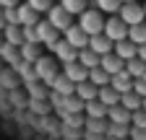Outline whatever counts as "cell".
Returning <instances> with one entry per match:
<instances>
[{"label":"cell","instance_id":"cell-9","mask_svg":"<svg viewBox=\"0 0 146 140\" xmlns=\"http://www.w3.org/2000/svg\"><path fill=\"white\" fill-rule=\"evenodd\" d=\"M99 65L107 70L110 75H115V73H120V70H125V60L117 55V52L112 49V52H107V55H102V60H99Z\"/></svg>","mask_w":146,"mask_h":140},{"label":"cell","instance_id":"cell-33","mask_svg":"<svg viewBox=\"0 0 146 140\" xmlns=\"http://www.w3.org/2000/svg\"><path fill=\"white\" fill-rule=\"evenodd\" d=\"M24 42H39L36 26H24ZM39 44H42V42H39Z\"/></svg>","mask_w":146,"mask_h":140},{"label":"cell","instance_id":"cell-36","mask_svg":"<svg viewBox=\"0 0 146 140\" xmlns=\"http://www.w3.org/2000/svg\"><path fill=\"white\" fill-rule=\"evenodd\" d=\"M131 137L133 140H146V130L143 127H131Z\"/></svg>","mask_w":146,"mask_h":140},{"label":"cell","instance_id":"cell-12","mask_svg":"<svg viewBox=\"0 0 146 140\" xmlns=\"http://www.w3.org/2000/svg\"><path fill=\"white\" fill-rule=\"evenodd\" d=\"M52 91L58 96H73L76 94V83H73L65 73H58V78L52 80Z\"/></svg>","mask_w":146,"mask_h":140},{"label":"cell","instance_id":"cell-41","mask_svg":"<svg viewBox=\"0 0 146 140\" xmlns=\"http://www.w3.org/2000/svg\"><path fill=\"white\" fill-rule=\"evenodd\" d=\"M123 3H131V0H123Z\"/></svg>","mask_w":146,"mask_h":140},{"label":"cell","instance_id":"cell-35","mask_svg":"<svg viewBox=\"0 0 146 140\" xmlns=\"http://www.w3.org/2000/svg\"><path fill=\"white\" fill-rule=\"evenodd\" d=\"M5 10V21L8 24H18V5L16 8H3Z\"/></svg>","mask_w":146,"mask_h":140},{"label":"cell","instance_id":"cell-23","mask_svg":"<svg viewBox=\"0 0 146 140\" xmlns=\"http://www.w3.org/2000/svg\"><path fill=\"white\" fill-rule=\"evenodd\" d=\"M89 80H91V83H97L99 88H102V86H110L112 75H110L107 70L102 67V65H97V67H91V70H89Z\"/></svg>","mask_w":146,"mask_h":140},{"label":"cell","instance_id":"cell-29","mask_svg":"<svg viewBox=\"0 0 146 140\" xmlns=\"http://www.w3.org/2000/svg\"><path fill=\"white\" fill-rule=\"evenodd\" d=\"M60 5L65 8V10H70L73 16H81L89 5H86V0H60Z\"/></svg>","mask_w":146,"mask_h":140},{"label":"cell","instance_id":"cell-40","mask_svg":"<svg viewBox=\"0 0 146 140\" xmlns=\"http://www.w3.org/2000/svg\"><path fill=\"white\" fill-rule=\"evenodd\" d=\"M141 109H146V99H143V107H141Z\"/></svg>","mask_w":146,"mask_h":140},{"label":"cell","instance_id":"cell-25","mask_svg":"<svg viewBox=\"0 0 146 140\" xmlns=\"http://www.w3.org/2000/svg\"><path fill=\"white\" fill-rule=\"evenodd\" d=\"M125 70H128L133 78H143V75H146V60H141V57L125 60Z\"/></svg>","mask_w":146,"mask_h":140},{"label":"cell","instance_id":"cell-10","mask_svg":"<svg viewBox=\"0 0 146 140\" xmlns=\"http://www.w3.org/2000/svg\"><path fill=\"white\" fill-rule=\"evenodd\" d=\"M18 24L21 26H36L39 24V10L29 3H18Z\"/></svg>","mask_w":146,"mask_h":140},{"label":"cell","instance_id":"cell-32","mask_svg":"<svg viewBox=\"0 0 146 140\" xmlns=\"http://www.w3.org/2000/svg\"><path fill=\"white\" fill-rule=\"evenodd\" d=\"M26 3L31 5V8H36V10H39V13H47L55 3H52V0H26Z\"/></svg>","mask_w":146,"mask_h":140},{"label":"cell","instance_id":"cell-37","mask_svg":"<svg viewBox=\"0 0 146 140\" xmlns=\"http://www.w3.org/2000/svg\"><path fill=\"white\" fill-rule=\"evenodd\" d=\"M18 0H0V8H16Z\"/></svg>","mask_w":146,"mask_h":140},{"label":"cell","instance_id":"cell-1","mask_svg":"<svg viewBox=\"0 0 146 140\" xmlns=\"http://www.w3.org/2000/svg\"><path fill=\"white\" fill-rule=\"evenodd\" d=\"M78 24L84 26V31L89 34V37H94V34H102L104 31V13L94 5V8H86L81 16H78Z\"/></svg>","mask_w":146,"mask_h":140},{"label":"cell","instance_id":"cell-42","mask_svg":"<svg viewBox=\"0 0 146 140\" xmlns=\"http://www.w3.org/2000/svg\"><path fill=\"white\" fill-rule=\"evenodd\" d=\"M143 8H146V3H143Z\"/></svg>","mask_w":146,"mask_h":140},{"label":"cell","instance_id":"cell-14","mask_svg":"<svg viewBox=\"0 0 146 140\" xmlns=\"http://www.w3.org/2000/svg\"><path fill=\"white\" fill-rule=\"evenodd\" d=\"M76 96H78L81 101H91V99H99V86H97V83H91V80L86 78V80L76 83Z\"/></svg>","mask_w":146,"mask_h":140},{"label":"cell","instance_id":"cell-31","mask_svg":"<svg viewBox=\"0 0 146 140\" xmlns=\"http://www.w3.org/2000/svg\"><path fill=\"white\" fill-rule=\"evenodd\" d=\"M131 125H133V127H143V130H146V109H136V112H133Z\"/></svg>","mask_w":146,"mask_h":140},{"label":"cell","instance_id":"cell-3","mask_svg":"<svg viewBox=\"0 0 146 140\" xmlns=\"http://www.w3.org/2000/svg\"><path fill=\"white\" fill-rule=\"evenodd\" d=\"M50 49H52V55L58 57V62H63V65H68V62H76V60H78V49L73 47V44H70L65 37H63V39H58V42H55Z\"/></svg>","mask_w":146,"mask_h":140},{"label":"cell","instance_id":"cell-11","mask_svg":"<svg viewBox=\"0 0 146 140\" xmlns=\"http://www.w3.org/2000/svg\"><path fill=\"white\" fill-rule=\"evenodd\" d=\"M133 75L128 73V70H120V73H115L112 75V80H110V86H112L115 91H120V94H128V91H133Z\"/></svg>","mask_w":146,"mask_h":140},{"label":"cell","instance_id":"cell-7","mask_svg":"<svg viewBox=\"0 0 146 140\" xmlns=\"http://www.w3.org/2000/svg\"><path fill=\"white\" fill-rule=\"evenodd\" d=\"M36 34H39V42L50 49L55 42L60 39V34H63V31H60V29H55L50 21H39V24H36Z\"/></svg>","mask_w":146,"mask_h":140},{"label":"cell","instance_id":"cell-38","mask_svg":"<svg viewBox=\"0 0 146 140\" xmlns=\"http://www.w3.org/2000/svg\"><path fill=\"white\" fill-rule=\"evenodd\" d=\"M5 26H8V21H5V10L0 8V29H5Z\"/></svg>","mask_w":146,"mask_h":140},{"label":"cell","instance_id":"cell-22","mask_svg":"<svg viewBox=\"0 0 146 140\" xmlns=\"http://www.w3.org/2000/svg\"><path fill=\"white\" fill-rule=\"evenodd\" d=\"M120 104H123L128 112H136V109H141V107H143V96H141V94H136V91H128V94H123V96H120Z\"/></svg>","mask_w":146,"mask_h":140},{"label":"cell","instance_id":"cell-39","mask_svg":"<svg viewBox=\"0 0 146 140\" xmlns=\"http://www.w3.org/2000/svg\"><path fill=\"white\" fill-rule=\"evenodd\" d=\"M138 57L146 60V44H138Z\"/></svg>","mask_w":146,"mask_h":140},{"label":"cell","instance_id":"cell-24","mask_svg":"<svg viewBox=\"0 0 146 140\" xmlns=\"http://www.w3.org/2000/svg\"><path fill=\"white\" fill-rule=\"evenodd\" d=\"M120 91H115L112 86H102L99 88V101H104L107 107H115V104H120Z\"/></svg>","mask_w":146,"mask_h":140},{"label":"cell","instance_id":"cell-13","mask_svg":"<svg viewBox=\"0 0 146 140\" xmlns=\"http://www.w3.org/2000/svg\"><path fill=\"white\" fill-rule=\"evenodd\" d=\"M89 47L94 49V52H99V55H107V52H112L115 49V42L107 37V34L102 31V34H94V37H89Z\"/></svg>","mask_w":146,"mask_h":140},{"label":"cell","instance_id":"cell-26","mask_svg":"<svg viewBox=\"0 0 146 140\" xmlns=\"http://www.w3.org/2000/svg\"><path fill=\"white\" fill-rule=\"evenodd\" d=\"M128 39H133L136 44H146V24H133L131 29H128Z\"/></svg>","mask_w":146,"mask_h":140},{"label":"cell","instance_id":"cell-5","mask_svg":"<svg viewBox=\"0 0 146 140\" xmlns=\"http://www.w3.org/2000/svg\"><path fill=\"white\" fill-rule=\"evenodd\" d=\"M128 29H131V26H128V24L120 18V13H112V16L107 18V24H104V34H107L112 42L125 39V37H128Z\"/></svg>","mask_w":146,"mask_h":140},{"label":"cell","instance_id":"cell-28","mask_svg":"<svg viewBox=\"0 0 146 140\" xmlns=\"http://www.w3.org/2000/svg\"><path fill=\"white\" fill-rule=\"evenodd\" d=\"M0 55H3V60H8V62H16L18 57H21V49H18L16 44L3 42V44H0Z\"/></svg>","mask_w":146,"mask_h":140},{"label":"cell","instance_id":"cell-6","mask_svg":"<svg viewBox=\"0 0 146 140\" xmlns=\"http://www.w3.org/2000/svg\"><path fill=\"white\" fill-rule=\"evenodd\" d=\"M120 18H123L128 26H133V24H141V21L146 18V8L138 3V0L123 3V8H120Z\"/></svg>","mask_w":146,"mask_h":140},{"label":"cell","instance_id":"cell-21","mask_svg":"<svg viewBox=\"0 0 146 140\" xmlns=\"http://www.w3.org/2000/svg\"><path fill=\"white\" fill-rule=\"evenodd\" d=\"M99 60H102V55H99V52H94V49H91V47H86V49H78V62L84 65V67H97L99 65Z\"/></svg>","mask_w":146,"mask_h":140},{"label":"cell","instance_id":"cell-2","mask_svg":"<svg viewBox=\"0 0 146 140\" xmlns=\"http://www.w3.org/2000/svg\"><path fill=\"white\" fill-rule=\"evenodd\" d=\"M34 73H36V78H39L42 83H47V86H52V80L55 78H58V73H60V70H58V57H39V60H36L34 62Z\"/></svg>","mask_w":146,"mask_h":140},{"label":"cell","instance_id":"cell-30","mask_svg":"<svg viewBox=\"0 0 146 140\" xmlns=\"http://www.w3.org/2000/svg\"><path fill=\"white\" fill-rule=\"evenodd\" d=\"M128 132H131V125H115V122H110V127H107V135L117 137V140H123Z\"/></svg>","mask_w":146,"mask_h":140},{"label":"cell","instance_id":"cell-34","mask_svg":"<svg viewBox=\"0 0 146 140\" xmlns=\"http://www.w3.org/2000/svg\"><path fill=\"white\" fill-rule=\"evenodd\" d=\"M133 91H136V94H141V96L146 99V75H143V78H136V80H133Z\"/></svg>","mask_w":146,"mask_h":140},{"label":"cell","instance_id":"cell-17","mask_svg":"<svg viewBox=\"0 0 146 140\" xmlns=\"http://www.w3.org/2000/svg\"><path fill=\"white\" fill-rule=\"evenodd\" d=\"M84 112L89 117H94V119H104L107 112H110V107L104 101H99V99H91V101H84Z\"/></svg>","mask_w":146,"mask_h":140},{"label":"cell","instance_id":"cell-15","mask_svg":"<svg viewBox=\"0 0 146 140\" xmlns=\"http://www.w3.org/2000/svg\"><path fill=\"white\" fill-rule=\"evenodd\" d=\"M63 73L73 80V83H81V80H86L89 78V67H84L78 60L76 62H68V65H63Z\"/></svg>","mask_w":146,"mask_h":140},{"label":"cell","instance_id":"cell-20","mask_svg":"<svg viewBox=\"0 0 146 140\" xmlns=\"http://www.w3.org/2000/svg\"><path fill=\"white\" fill-rule=\"evenodd\" d=\"M18 49H21V60H26V62H36V60H39L42 57V49H39V42H24L21 47H18Z\"/></svg>","mask_w":146,"mask_h":140},{"label":"cell","instance_id":"cell-27","mask_svg":"<svg viewBox=\"0 0 146 140\" xmlns=\"http://www.w3.org/2000/svg\"><path fill=\"white\" fill-rule=\"evenodd\" d=\"M94 5L102 10V13H120V8H123V0H94Z\"/></svg>","mask_w":146,"mask_h":140},{"label":"cell","instance_id":"cell-4","mask_svg":"<svg viewBox=\"0 0 146 140\" xmlns=\"http://www.w3.org/2000/svg\"><path fill=\"white\" fill-rule=\"evenodd\" d=\"M47 21H50L55 29H60V31L65 34V29H70V26H73V13H70V10H65L63 5H52V8L47 10Z\"/></svg>","mask_w":146,"mask_h":140},{"label":"cell","instance_id":"cell-18","mask_svg":"<svg viewBox=\"0 0 146 140\" xmlns=\"http://www.w3.org/2000/svg\"><path fill=\"white\" fill-rule=\"evenodd\" d=\"M107 117H110V122H115V125H131V117H133V112H128V109L123 107V104H115V107H110Z\"/></svg>","mask_w":146,"mask_h":140},{"label":"cell","instance_id":"cell-16","mask_svg":"<svg viewBox=\"0 0 146 140\" xmlns=\"http://www.w3.org/2000/svg\"><path fill=\"white\" fill-rule=\"evenodd\" d=\"M115 52L123 57V60H133V57H138V44L133 42V39H120V42H115Z\"/></svg>","mask_w":146,"mask_h":140},{"label":"cell","instance_id":"cell-8","mask_svg":"<svg viewBox=\"0 0 146 140\" xmlns=\"http://www.w3.org/2000/svg\"><path fill=\"white\" fill-rule=\"evenodd\" d=\"M63 37H65L73 47H76V49H86V47H89V34L84 31V26H81V24H73L70 29H65Z\"/></svg>","mask_w":146,"mask_h":140},{"label":"cell","instance_id":"cell-19","mask_svg":"<svg viewBox=\"0 0 146 140\" xmlns=\"http://www.w3.org/2000/svg\"><path fill=\"white\" fill-rule=\"evenodd\" d=\"M3 34H5V42L8 44H16V47L24 44V26L21 24H8L3 29Z\"/></svg>","mask_w":146,"mask_h":140}]
</instances>
